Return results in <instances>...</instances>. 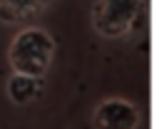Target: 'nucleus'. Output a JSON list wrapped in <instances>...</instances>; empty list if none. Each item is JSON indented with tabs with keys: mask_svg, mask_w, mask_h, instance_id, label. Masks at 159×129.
Instances as JSON below:
<instances>
[{
	"mask_svg": "<svg viewBox=\"0 0 159 129\" xmlns=\"http://www.w3.org/2000/svg\"><path fill=\"white\" fill-rule=\"evenodd\" d=\"M55 57V40L47 30L42 27H22L7 50V62L12 72L17 74H30L42 79L52 64Z\"/></svg>",
	"mask_w": 159,
	"mask_h": 129,
	"instance_id": "f257e3e1",
	"label": "nucleus"
},
{
	"mask_svg": "<svg viewBox=\"0 0 159 129\" xmlns=\"http://www.w3.org/2000/svg\"><path fill=\"white\" fill-rule=\"evenodd\" d=\"M139 122H142L139 107L122 97H109L99 102L92 114L94 129H137Z\"/></svg>",
	"mask_w": 159,
	"mask_h": 129,
	"instance_id": "7ed1b4c3",
	"label": "nucleus"
},
{
	"mask_svg": "<svg viewBox=\"0 0 159 129\" xmlns=\"http://www.w3.org/2000/svg\"><path fill=\"white\" fill-rule=\"evenodd\" d=\"M144 0H94L92 25L102 37H124L142 27Z\"/></svg>",
	"mask_w": 159,
	"mask_h": 129,
	"instance_id": "f03ea898",
	"label": "nucleus"
},
{
	"mask_svg": "<svg viewBox=\"0 0 159 129\" xmlns=\"http://www.w3.org/2000/svg\"><path fill=\"white\" fill-rule=\"evenodd\" d=\"M52 0H0V22L2 25H27L40 17Z\"/></svg>",
	"mask_w": 159,
	"mask_h": 129,
	"instance_id": "20e7f679",
	"label": "nucleus"
},
{
	"mask_svg": "<svg viewBox=\"0 0 159 129\" xmlns=\"http://www.w3.org/2000/svg\"><path fill=\"white\" fill-rule=\"evenodd\" d=\"M40 94H42V79L37 77L12 72V77L7 79V97L12 104H30Z\"/></svg>",
	"mask_w": 159,
	"mask_h": 129,
	"instance_id": "39448f33",
	"label": "nucleus"
}]
</instances>
